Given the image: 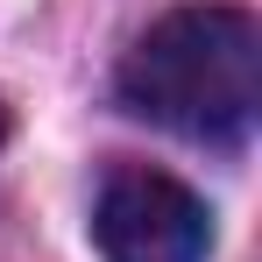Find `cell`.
<instances>
[{
    "mask_svg": "<svg viewBox=\"0 0 262 262\" xmlns=\"http://www.w3.org/2000/svg\"><path fill=\"white\" fill-rule=\"evenodd\" d=\"M121 106L184 135V142H241L262 106V36L248 7H170L121 57Z\"/></svg>",
    "mask_w": 262,
    "mask_h": 262,
    "instance_id": "obj_1",
    "label": "cell"
},
{
    "mask_svg": "<svg viewBox=\"0 0 262 262\" xmlns=\"http://www.w3.org/2000/svg\"><path fill=\"white\" fill-rule=\"evenodd\" d=\"M92 241L106 262H206L213 255V213L170 170L128 163L99 184Z\"/></svg>",
    "mask_w": 262,
    "mask_h": 262,
    "instance_id": "obj_2",
    "label": "cell"
},
{
    "mask_svg": "<svg viewBox=\"0 0 262 262\" xmlns=\"http://www.w3.org/2000/svg\"><path fill=\"white\" fill-rule=\"evenodd\" d=\"M0 142H7V106H0Z\"/></svg>",
    "mask_w": 262,
    "mask_h": 262,
    "instance_id": "obj_3",
    "label": "cell"
}]
</instances>
